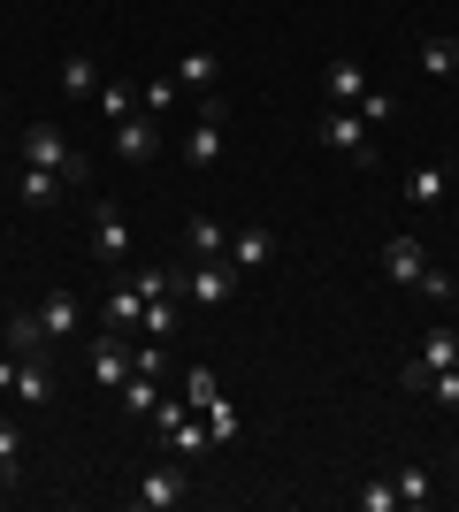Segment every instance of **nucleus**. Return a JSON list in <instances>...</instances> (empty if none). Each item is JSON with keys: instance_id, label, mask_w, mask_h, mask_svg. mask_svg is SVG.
Listing matches in <instances>:
<instances>
[{"instance_id": "e433bc0d", "label": "nucleus", "mask_w": 459, "mask_h": 512, "mask_svg": "<svg viewBox=\"0 0 459 512\" xmlns=\"http://www.w3.org/2000/svg\"><path fill=\"white\" fill-rule=\"evenodd\" d=\"M452 85H459V69H452Z\"/></svg>"}, {"instance_id": "f03ea898", "label": "nucleus", "mask_w": 459, "mask_h": 512, "mask_svg": "<svg viewBox=\"0 0 459 512\" xmlns=\"http://www.w3.org/2000/svg\"><path fill=\"white\" fill-rule=\"evenodd\" d=\"M314 146L345 153L352 169H375V123L360 107H322V115H314Z\"/></svg>"}, {"instance_id": "39448f33", "label": "nucleus", "mask_w": 459, "mask_h": 512, "mask_svg": "<svg viewBox=\"0 0 459 512\" xmlns=\"http://www.w3.org/2000/svg\"><path fill=\"white\" fill-rule=\"evenodd\" d=\"M238 268H230V260H184V268H176V291H184V299L192 306H230L238 299Z\"/></svg>"}, {"instance_id": "412c9836", "label": "nucleus", "mask_w": 459, "mask_h": 512, "mask_svg": "<svg viewBox=\"0 0 459 512\" xmlns=\"http://www.w3.org/2000/svg\"><path fill=\"white\" fill-rule=\"evenodd\" d=\"M100 314H108V329H115V337H123V329H138V314H146L138 283H131V276H123V283H108V306H100Z\"/></svg>"}, {"instance_id": "a878e982", "label": "nucleus", "mask_w": 459, "mask_h": 512, "mask_svg": "<svg viewBox=\"0 0 459 512\" xmlns=\"http://www.w3.org/2000/svg\"><path fill=\"white\" fill-rule=\"evenodd\" d=\"M444 184H452V176H444V169H437V161H421V169H414V176H406V184H398V192L414 199V207H437V199H444Z\"/></svg>"}, {"instance_id": "b1692460", "label": "nucleus", "mask_w": 459, "mask_h": 512, "mask_svg": "<svg viewBox=\"0 0 459 512\" xmlns=\"http://www.w3.org/2000/svg\"><path fill=\"white\" fill-rule=\"evenodd\" d=\"M138 107H146V115H176V107H184V85L161 69V77H146V85H138Z\"/></svg>"}, {"instance_id": "473e14b6", "label": "nucleus", "mask_w": 459, "mask_h": 512, "mask_svg": "<svg viewBox=\"0 0 459 512\" xmlns=\"http://www.w3.org/2000/svg\"><path fill=\"white\" fill-rule=\"evenodd\" d=\"M414 291H421V299H452V276H444L437 260H429V276H421V283H414Z\"/></svg>"}, {"instance_id": "dca6fc26", "label": "nucleus", "mask_w": 459, "mask_h": 512, "mask_svg": "<svg viewBox=\"0 0 459 512\" xmlns=\"http://www.w3.org/2000/svg\"><path fill=\"white\" fill-rule=\"evenodd\" d=\"M62 192H69V184H62L54 169H31V161H16V199H23L31 214H39V207H54Z\"/></svg>"}, {"instance_id": "f257e3e1", "label": "nucleus", "mask_w": 459, "mask_h": 512, "mask_svg": "<svg viewBox=\"0 0 459 512\" xmlns=\"http://www.w3.org/2000/svg\"><path fill=\"white\" fill-rule=\"evenodd\" d=\"M16 161H31V169H54L62 184H85V176H92V161L69 146V130H62V123H23V130H16Z\"/></svg>"}, {"instance_id": "f8f14e48", "label": "nucleus", "mask_w": 459, "mask_h": 512, "mask_svg": "<svg viewBox=\"0 0 459 512\" xmlns=\"http://www.w3.org/2000/svg\"><path fill=\"white\" fill-rule=\"evenodd\" d=\"M176 85H184V100H207V92L222 85V54H207V46H192V54H176V69H169Z\"/></svg>"}, {"instance_id": "f704fd0d", "label": "nucleus", "mask_w": 459, "mask_h": 512, "mask_svg": "<svg viewBox=\"0 0 459 512\" xmlns=\"http://www.w3.org/2000/svg\"><path fill=\"white\" fill-rule=\"evenodd\" d=\"M452 46H459V23H452Z\"/></svg>"}, {"instance_id": "4468645a", "label": "nucleus", "mask_w": 459, "mask_h": 512, "mask_svg": "<svg viewBox=\"0 0 459 512\" xmlns=\"http://www.w3.org/2000/svg\"><path fill=\"white\" fill-rule=\"evenodd\" d=\"M184 260H230V230H222L215 214H192V222H184Z\"/></svg>"}, {"instance_id": "9d476101", "label": "nucleus", "mask_w": 459, "mask_h": 512, "mask_svg": "<svg viewBox=\"0 0 459 512\" xmlns=\"http://www.w3.org/2000/svg\"><path fill=\"white\" fill-rule=\"evenodd\" d=\"M184 497H192V482H184V467H146V482H138V490H131V505H138V512H176V505H184Z\"/></svg>"}, {"instance_id": "20e7f679", "label": "nucleus", "mask_w": 459, "mask_h": 512, "mask_svg": "<svg viewBox=\"0 0 459 512\" xmlns=\"http://www.w3.org/2000/svg\"><path fill=\"white\" fill-rule=\"evenodd\" d=\"M161 138H169V130H161V115H146V107H138V115H123V123H108V153L123 161V169L161 161Z\"/></svg>"}, {"instance_id": "c85d7f7f", "label": "nucleus", "mask_w": 459, "mask_h": 512, "mask_svg": "<svg viewBox=\"0 0 459 512\" xmlns=\"http://www.w3.org/2000/svg\"><path fill=\"white\" fill-rule=\"evenodd\" d=\"M414 398H429V406L459 413V367H437V375H421V390H414Z\"/></svg>"}, {"instance_id": "c9c22d12", "label": "nucleus", "mask_w": 459, "mask_h": 512, "mask_svg": "<svg viewBox=\"0 0 459 512\" xmlns=\"http://www.w3.org/2000/svg\"><path fill=\"white\" fill-rule=\"evenodd\" d=\"M0 115H8V100H0Z\"/></svg>"}, {"instance_id": "aec40b11", "label": "nucleus", "mask_w": 459, "mask_h": 512, "mask_svg": "<svg viewBox=\"0 0 459 512\" xmlns=\"http://www.w3.org/2000/svg\"><path fill=\"white\" fill-rule=\"evenodd\" d=\"M100 92V54H62V100H92Z\"/></svg>"}, {"instance_id": "2f4dec72", "label": "nucleus", "mask_w": 459, "mask_h": 512, "mask_svg": "<svg viewBox=\"0 0 459 512\" xmlns=\"http://www.w3.org/2000/svg\"><path fill=\"white\" fill-rule=\"evenodd\" d=\"M207 428H215V444H230V436H238V406H230V398H215V406H207Z\"/></svg>"}, {"instance_id": "2eb2a0df", "label": "nucleus", "mask_w": 459, "mask_h": 512, "mask_svg": "<svg viewBox=\"0 0 459 512\" xmlns=\"http://www.w3.org/2000/svg\"><path fill=\"white\" fill-rule=\"evenodd\" d=\"M8 352H16V360H46V321H39V306H16V314H8Z\"/></svg>"}, {"instance_id": "393cba45", "label": "nucleus", "mask_w": 459, "mask_h": 512, "mask_svg": "<svg viewBox=\"0 0 459 512\" xmlns=\"http://www.w3.org/2000/svg\"><path fill=\"white\" fill-rule=\"evenodd\" d=\"M0 490H23V428L0 421Z\"/></svg>"}, {"instance_id": "a211bd4d", "label": "nucleus", "mask_w": 459, "mask_h": 512, "mask_svg": "<svg viewBox=\"0 0 459 512\" xmlns=\"http://www.w3.org/2000/svg\"><path fill=\"white\" fill-rule=\"evenodd\" d=\"M115 398H123V413H131V421H153V406H161L169 390H161V375H146V367H131V383L115 390Z\"/></svg>"}, {"instance_id": "6ab92c4d", "label": "nucleus", "mask_w": 459, "mask_h": 512, "mask_svg": "<svg viewBox=\"0 0 459 512\" xmlns=\"http://www.w3.org/2000/svg\"><path fill=\"white\" fill-rule=\"evenodd\" d=\"M322 85H329V107H360V100H368V69H360V62H329Z\"/></svg>"}, {"instance_id": "cd10ccee", "label": "nucleus", "mask_w": 459, "mask_h": 512, "mask_svg": "<svg viewBox=\"0 0 459 512\" xmlns=\"http://www.w3.org/2000/svg\"><path fill=\"white\" fill-rule=\"evenodd\" d=\"M176 321H184V314H176V299H146V314H138V337L169 344V337H176Z\"/></svg>"}, {"instance_id": "ddd939ff", "label": "nucleus", "mask_w": 459, "mask_h": 512, "mask_svg": "<svg viewBox=\"0 0 459 512\" xmlns=\"http://www.w3.org/2000/svg\"><path fill=\"white\" fill-rule=\"evenodd\" d=\"M39 321H46V344H69L77 329H85V299H77V291H46Z\"/></svg>"}, {"instance_id": "423d86ee", "label": "nucleus", "mask_w": 459, "mask_h": 512, "mask_svg": "<svg viewBox=\"0 0 459 512\" xmlns=\"http://www.w3.org/2000/svg\"><path fill=\"white\" fill-rule=\"evenodd\" d=\"M131 253H138L131 214L115 207V199H100V207H92V260H100V268H131Z\"/></svg>"}, {"instance_id": "4be33fe9", "label": "nucleus", "mask_w": 459, "mask_h": 512, "mask_svg": "<svg viewBox=\"0 0 459 512\" xmlns=\"http://www.w3.org/2000/svg\"><path fill=\"white\" fill-rule=\"evenodd\" d=\"M414 69H421V77H444V85H452L459 46H452V39H421V46H414Z\"/></svg>"}, {"instance_id": "5701e85b", "label": "nucleus", "mask_w": 459, "mask_h": 512, "mask_svg": "<svg viewBox=\"0 0 459 512\" xmlns=\"http://www.w3.org/2000/svg\"><path fill=\"white\" fill-rule=\"evenodd\" d=\"M92 107H100L108 123H123V115H138V85H123V77H100V92H92Z\"/></svg>"}, {"instance_id": "6e6552de", "label": "nucleus", "mask_w": 459, "mask_h": 512, "mask_svg": "<svg viewBox=\"0 0 459 512\" xmlns=\"http://www.w3.org/2000/svg\"><path fill=\"white\" fill-rule=\"evenodd\" d=\"M375 260H383V276H391L398 291H414V283L429 276V245H421V237H383Z\"/></svg>"}, {"instance_id": "9b49d317", "label": "nucleus", "mask_w": 459, "mask_h": 512, "mask_svg": "<svg viewBox=\"0 0 459 512\" xmlns=\"http://www.w3.org/2000/svg\"><path fill=\"white\" fill-rule=\"evenodd\" d=\"M268 260H276V230H268V222H245V230H230V268H238V276H261Z\"/></svg>"}, {"instance_id": "4c0bfd02", "label": "nucleus", "mask_w": 459, "mask_h": 512, "mask_svg": "<svg viewBox=\"0 0 459 512\" xmlns=\"http://www.w3.org/2000/svg\"><path fill=\"white\" fill-rule=\"evenodd\" d=\"M452 459H459V451H452Z\"/></svg>"}, {"instance_id": "f3484780", "label": "nucleus", "mask_w": 459, "mask_h": 512, "mask_svg": "<svg viewBox=\"0 0 459 512\" xmlns=\"http://www.w3.org/2000/svg\"><path fill=\"white\" fill-rule=\"evenodd\" d=\"M161 444H169V459H199L215 444V428H207V413H184L176 428H161Z\"/></svg>"}, {"instance_id": "7c9ffc66", "label": "nucleus", "mask_w": 459, "mask_h": 512, "mask_svg": "<svg viewBox=\"0 0 459 512\" xmlns=\"http://www.w3.org/2000/svg\"><path fill=\"white\" fill-rule=\"evenodd\" d=\"M184 398H192V413H207L222 390H215V375H207V367H192V375H184Z\"/></svg>"}, {"instance_id": "1a4fd4ad", "label": "nucleus", "mask_w": 459, "mask_h": 512, "mask_svg": "<svg viewBox=\"0 0 459 512\" xmlns=\"http://www.w3.org/2000/svg\"><path fill=\"white\" fill-rule=\"evenodd\" d=\"M85 375H92V390H123V383H131V352H123V337H115V329H100V337H92Z\"/></svg>"}, {"instance_id": "0eeeda50", "label": "nucleus", "mask_w": 459, "mask_h": 512, "mask_svg": "<svg viewBox=\"0 0 459 512\" xmlns=\"http://www.w3.org/2000/svg\"><path fill=\"white\" fill-rule=\"evenodd\" d=\"M0 390L23 398V406H54V367H46V360H16V352H8V360H0Z\"/></svg>"}, {"instance_id": "bb28decb", "label": "nucleus", "mask_w": 459, "mask_h": 512, "mask_svg": "<svg viewBox=\"0 0 459 512\" xmlns=\"http://www.w3.org/2000/svg\"><path fill=\"white\" fill-rule=\"evenodd\" d=\"M391 482H398V505H406V512H421V505H437V482H429V467H398Z\"/></svg>"}, {"instance_id": "7ed1b4c3", "label": "nucleus", "mask_w": 459, "mask_h": 512, "mask_svg": "<svg viewBox=\"0 0 459 512\" xmlns=\"http://www.w3.org/2000/svg\"><path fill=\"white\" fill-rule=\"evenodd\" d=\"M222 146H230V130H222V92H207V100H192V123H184V146L176 153H184V169L207 176L222 161Z\"/></svg>"}, {"instance_id": "72a5a7b5", "label": "nucleus", "mask_w": 459, "mask_h": 512, "mask_svg": "<svg viewBox=\"0 0 459 512\" xmlns=\"http://www.w3.org/2000/svg\"><path fill=\"white\" fill-rule=\"evenodd\" d=\"M391 107H398L391 92H375V85H368V100H360V115H368V123H391Z\"/></svg>"}, {"instance_id": "c756f323", "label": "nucleus", "mask_w": 459, "mask_h": 512, "mask_svg": "<svg viewBox=\"0 0 459 512\" xmlns=\"http://www.w3.org/2000/svg\"><path fill=\"white\" fill-rule=\"evenodd\" d=\"M352 505H360V512H398V482H360Z\"/></svg>"}]
</instances>
